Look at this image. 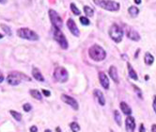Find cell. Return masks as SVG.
I'll list each match as a JSON object with an SVG mask.
<instances>
[{
	"label": "cell",
	"mask_w": 156,
	"mask_h": 132,
	"mask_svg": "<svg viewBox=\"0 0 156 132\" xmlns=\"http://www.w3.org/2000/svg\"><path fill=\"white\" fill-rule=\"evenodd\" d=\"M84 12L87 16L88 17H92L94 15V9L88 6H84Z\"/></svg>",
	"instance_id": "obj_23"
},
{
	"label": "cell",
	"mask_w": 156,
	"mask_h": 132,
	"mask_svg": "<svg viewBox=\"0 0 156 132\" xmlns=\"http://www.w3.org/2000/svg\"><path fill=\"white\" fill-rule=\"evenodd\" d=\"M80 23L82 24V25H84V26H88L90 24V19H88L87 17H84V16H82V17H80Z\"/></svg>",
	"instance_id": "obj_27"
},
{
	"label": "cell",
	"mask_w": 156,
	"mask_h": 132,
	"mask_svg": "<svg viewBox=\"0 0 156 132\" xmlns=\"http://www.w3.org/2000/svg\"><path fill=\"white\" fill-rule=\"evenodd\" d=\"M99 79H100V83L103 86L104 89L108 90L109 89V79L107 78V75L104 73V72H100L99 73Z\"/></svg>",
	"instance_id": "obj_12"
},
{
	"label": "cell",
	"mask_w": 156,
	"mask_h": 132,
	"mask_svg": "<svg viewBox=\"0 0 156 132\" xmlns=\"http://www.w3.org/2000/svg\"><path fill=\"white\" fill-rule=\"evenodd\" d=\"M109 75H110V78L112 79L117 84L119 82V75H118V70H117V67H116V66H114V65L110 66V68H109Z\"/></svg>",
	"instance_id": "obj_13"
},
{
	"label": "cell",
	"mask_w": 156,
	"mask_h": 132,
	"mask_svg": "<svg viewBox=\"0 0 156 132\" xmlns=\"http://www.w3.org/2000/svg\"><path fill=\"white\" fill-rule=\"evenodd\" d=\"M152 108H153V111H154V112L156 113V95H154V97H153Z\"/></svg>",
	"instance_id": "obj_30"
},
{
	"label": "cell",
	"mask_w": 156,
	"mask_h": 132,
	"mask_svg": "<svg viewBox=\"0 0 156 132\" xmlns=\"http://www.w3.org/2000/svg\"><path fill=\"white\" fill-rule=\"evenodd\" d=\"M44 132H52V131H51L50 129H46V130H45V131H44Z\"/></svg>",
	"instance_id": "obj_40"
},
{
	"label": "cell",
	"mask_w": 156,
	"mask_h": 132,
	"mask_svg": "<svg viewBox=\"0 0 156 132\" xmlns=\"http://www.w3.org/2000/svg\"><path fill=\"white\" fill-rule=\"evenodd\" d=\"M57 131H58V132H62V131L60 130V128H59V127H57Z\"/></svg>",
	"instance_id": "obj_39"
},
{
	"label": "cell",
	"mask_w": 156,
	"mask_h": 132,
	"mask_svg": "<svg viewBox=\"0 0 156 132\" xmlns=\"http://www.w3.org/2000/svg\"><path fill=\"white\" fill-rule=\"evenodd\" d=\"M29 94H30V95L32 97H34L35 99H37V100H40V101L42 100V95H41V94L40 93L39 90H30Z\"/></svg>",
	"instance_id": "obj_21"
},
{
	"label": "cell",
	"mask_w": 156,
	"mask_h": 132,
	"mask_svg": "<svg viewBox=\"0 0 156 132\" xmlns=\"http://www.w3.org/2000/svg\"><path fill=\"white\" fill-rule=\"evenodd\" d=\"M53 37L54 39L55 40L58 45L61 46L62 49H67L69 47V43H68V41H67L65 35L61 32L60 29H58V28H53Z\"/></svg>",
	"instance_id": "obj_6"
},
{
	"label": "cell",
	"mask_w": 156,
	"mask_h": 132,
	"mask_svg": "<svg viewBox=\"0 0 156 132\" xmlns=\"http://www.w3.org/2000/svg\"><path fill=\"white\" fill-rule=\"evenodd\" d=\"M151 131L152 132H156V124H153L151 127Z\"/></svg>",
	"instance_id": "obj_36"
},
{
	"label": "cell",
	"mask_w": 156,
	"mask_h": 132,
	"mask_svg": "<svg viewBox=\"0 0 156 132\" xmlns=\"http://www.w3.org/2000/svg\"><path fill=\"white\" fill-rule=\"evenodd\" d=\"M109 36L110 38L112 39L114 42H120L122 41V37H123V31H122L121 28L117 25V24H114L110 27L109 28Z\"/></svg>",
	"instance_id": "obj_5"
},
{
	"label": "cell",
	"mask_w": 156,
	"mask_h": 132,
	"mask_svg": "<svg viewBox=\"0 0 156 132\" xmlns=\"http://www.w3.org/2000/svg\"><path fill=\"white\" fill-rule=\"evenodd\" d=\"M23 108H24V111L26 112H29L31 109H32V106L29 103H26V104L23 105Z\"/></svg>",
	"instance_id": "obj_29"
},
{
	"label": "cell",
	"mask_w": 156,
	"mask_h": 132,
	"mask_svg": "<svg viewBox=\"0 0 156 132\" xmlns=\"http://www.w3.org/2000/svg\"><path fill=\"white\" fill-rule=\"evenodd\" d=\"M3 38V35L1 34V33H0V39H2Z\"/></svg>",
	"instance_id": "obj_41"
},
{
	"label": "cell",
	"mask_w": 156,
	"mask_h": 132,
	"mask_svg": "<svg viewBox=\"0 0 156 132\" xmlns=\"http://www.w3.org/2000/svg\"><path fill=\"white\" fill-rule=\"evenodd\" d=\"M23 79H26V80H27V81L31 80L27 75H26L24 74L19 73V72H16V73L13 72V73H10L8 75L7 82L9 85H12V86H17V85H19L21 83V80Z\"/></svg>",
	"instance_id": "obj_4"
},
{
	"label": "cell",
	"mask_w": 156,
	"mask_h": 132,
	"mask_svg": "<svg viewBox=\"0 0 156 132\" xmlns=\"http://www.w3.org/2000/svg\"><path fill=\"white\" fill-rule=\"evenodd\" d=\"M49 17L54 28L60 29L63 26V21L60 15L54 9H49Z\"/></svg>",
	"instance_id": "obj_8"
},
{
	"label": "cell",
	"mask_w": 156,
	"mask_h": 132,
	"mask_svg": "<svg viewBox=\"0 0 156 132\" xmlns=\"http://www.w3.org/2000/svg\"><path fill=\"white\" fill-rule=\"evenodd\" d=\"M17 35L25 40L28 41H38L40 39L39 35L35 31H33L27 28H21L17 30Z\"/></svg>",
	"instance_id": "obj_3"
},
{
	"label": "cell",
	"mask_w": 156,
	"mask_h": 132,
	"mask_svg": "<svg viewBox=\"0 0 156 132\" xmlns=\"http://www.w3.org/2000/svg\"><path fill=\"white\" fill-rule=\"evenodd\" d=\"M32 75H33V78H34L36 80H38V81H41V82H43L44 81L43 75H41V73L40 72V70L38 68H33V70H32Z\"/></svg>",
	"instance_id": "obj_17"
},
{
	"label": "cell",
	"mask_w": 156,
	"mask_h": 132,
	"mask_svg": "<svg viewBox=\"0 0 156 132\" xmlns=\"http://www.w3.org/2000/svg\"><path fill=\"white\" fill-rule=\"evenodd\" d=\"M119 107H120V109H121V112H123L125 115H131V113H132V109H131V108L129 107V105L126 103V102H124V101H122V102H120L119 103Z\"/></svg>",
	"instance_id": "obj_16"
},
{
	"label": "cell",
	"mask_w": 156,
	"mask_h": 132,
	"mask_svg": "<svg viewBox=\"0 0 156 132\" xmlns=\"http://www.w3.org/2000/svg\"><path fill=\"white\" fill-rule=\"evenodd\" d=\"M144 61L147 65H151L154 62V57L150 52H147L144 56Z\"/></svg>",
	"instance_id": "obj_19"
},
{
	"label": "cell",
	"mask_w": 156,
	"mask_h": 132,
	"mask_svg": "<svg viewBox=\"0 0 156 132\" xmlns=\"http://www.w3.org/2000/svg\"><path fill=\"white\" fill-rule=\"evenodd\" d=\"M54 79L58 82L64 83L69 79V73L64 67H57L54 71Z\"/></svg>",
	"instance_id": "obj_7"
},
{
	"label": "cell",
	"mask_w": 156,
	"mask_h": 132,
	"mask_svg": "<svg viewBox=\"0 0 156 132\" xmlns=\"http://www.w3.org/2000/svg\"><path fill=\"white\" fill-rule=\"evenodd\" d=\"M70 8H71V10L73 12V14H75V15H80L81 14V12H80V9H78L73 3H72L71 5H70Z\"/></svg>",
	"instance_id": "obj_25"
},
{
	"label": "cell",
	"mask_w": 156,
	"mask_h": 132,
	"mask_svg": "<svg viewBox=\"0 0 156 132\" xmlns=\"http://www.w3.org/2000/svg\"><path fill=\"white\" fill-rule=\"evenodd\" d=\"M135 3L137 4V5H140L141 4V0H135Z\"/></svg>",
	"instance_id": "obj_37"
},
{
	"label": "cell",
	"mask_w": 156,
	"mask_h": 132,
	"mask_svg": "<svg viewBox=\"0 0 156 132\" xmlns=\"http://www.w3.org/2000/svg\"><path fill=\"white\" fill-rule=\"evenodd\" d=\"M42 94L45 95L46 97H49L51 95V93L49 91H46V90H42Z\"/></svg>",
	"instance_id": "obj_32"
},
{
	"label": "cell",
	"mask_w": 156,
	"mask_h": 132,
	"mask_svg": "<svg viewBox=\"0 0 156 132\" xmlns=\"http://www.w3.org/2000/svg\"><path fill=\"white\" fill-rule=\"evenodd\" d=\"M111 132H113V130H111Z\"/></svg>",
	"instance_id": "obj_42"
},
{
	"label": "cell",
	"mask_w": 156,
	"mask_h": 132,
	"mask_svg": "<svg viewBox=\"0 0 156 132\" xmlns=\"http://www.w3.org/2000/svg\"><path fill=\"white\" fill-rule=\"evenodd\" d=\"M94 4L108 12H118L120 8L119 3L112 0H92Z\"/></svg>",
	"instance_id": "obj_2"
},
{
	"label": "cell",
	"mask_w": 156,
	"mask_h": 132,
	"mask_svg": "<svg viewBox=\"0 0 156 132\" xmlns=\"http://www.w3.org/2000/svg\"><path fill=\"white\" fill-rule=\"evenodd\" d=\"M114 119L116 121V123L119 127H120L122 125V119H121V115L119 113V112L118 111V109H116V111L114 112Z\"/></svg>",
	"instance_id": "obj_22"
},
{
	"label": "cell",
	"mask_w": 156,
	"mask_h": 132,
	"mask_svg": "<svg viewBox=\"0 0 156 132\" xmlns=\"http://www.w3.org/2000/svg\"><path fill=\"white\" fill-rule=\"evenodd\" d=\"M125 127L127 132H135L136 129V121L133 116L129 115L125 121Z\"/></svg>",
	"instance_id": "obj_11"
},
{
	"label": "cell",
	"mask_w": 156,
	"mask_h": 132,
	"mask_svg": "<svg viewBox=\"0 0 156 132\" xmlns=\"http://www.w3.org/2000/svg\"><path fill=\"white\" fill-rule=\"evenodd\" d=\"M7 2V0H0V3H3V4H5Z\"/></svg>",
	"instance_id": "obj_38"
},
{
	"label": "cell",
	"mask_w": 156,
	"mask_h": 132,
	"mask_svg": "<svg viewBox=\"0 0 156 132\" xmlns=\"http://www.w3.org/2000/svg\"><path fill=\"white\" fill-rule=\"evenodd\" d=\"M139 132H146V128H145L143 124H141L140 127H139Z\"/></svg>",
	"instance_id": "obj_34"
},
{
	"label": "cell",
	"mask_w": 156,
	"mask_h": 132,
	"mask_svg": "<svg viewBox=\"0 0 156 132\" xmlns=\"http://www.w3.org/2000/svg\"><path fill=\"white\" fill-rule=\"evenodd\" d=\"M127 37L135 42H138L140 40V35L138 34V32L133 30V29H128L127 30Z\"/></svg>",
	"instance_id": "obj_15"
},
{
	"label": "cell",
	"mask_w": 156,
	"mask_h": 132,
	"mask_svg": "<svg viewBox=\"0 0 156 132\" xmlns=\"http://www.w3.org/2000/svg\"><path fill=\"white\" fill-rule=\"evenodd\" d=\"M61 100L65 104L71 106L74 109V111H78V109H79V105H78L77 101L75 100L73 97H72L70 95H67V94H62L61 95Z\"/></svg>",
	"instance_id": "obj_9"
},
{
	"label": "cell",
	"mask_w": 156,
	"mask_h": 132,
	"mask_svg": "<svg viewBox=\"0 0 156 132\" xmlns=\"http://www.w3.org/2000/svg\"><path fill=\"white\" fill-rule=\"evenodd\" d=\"M133 87L135 88V90H136V91H137V92H138V96H139L140 98H142V93H141V91H140V90L138 89L137 87H136L135 85H133Z\"/></svg>",
	"instance_id": "obj_31"
},
{
	"label": "cell",
	"mask_w": 156,
	"mask_h": 132,
	"mask_svg": "<svg viewBox=\"0 0 156 132\" xmlns=\"http://www.w3.org/2000/svg\"><path fill=\"white\" fill-rule=\"evenodd\" d=\"M127 67H128V73H129V76H130V78L132 79H133V80H137L138 79V75H137L136 72L135 71V69L132 67V65L129 62L127 64Z\"/></svg>",
	"instance_id": "obj_18"
},
{
	"label": "cell",
	"mask_w": 156,
	"mask_h": 132,
	"mask_svg": "<svg viewBox=\"0 0 156 132\" xmlns=\"http://www.w3.org/2000/svg\"><path fill=\"white\" fill-rule=\"evenodd\" d=\"M70 127H71V129H72L73 132H78V131L80 130V126L78 125L76 122L71 123V124H70Z\"/></svg>",
	"instance_id": "obj_26"
},
{
	"label": "cell",
	"mask_w": 156,
	"mask_h": 132,
	"mask_svg": "<svg viewBox=\"0 0 156 132\" xmlns=\"http://www.w3.org/2000/svg\"><path fill=\"white\" fill-rule=\"evenodd\" d=\"M9 113L12 114V116L16 120V121H22V114L20 113V112H15V111H10L9 112Z\"/></svg>",
	"instance_id": "obj_24"
},
{
	"label": "cell",
	"mask_w": 156,
	"mask_h": 132,
	"mask_svg": "<svg viewBox=\"0 0 156 132\" xmlns=\"http://www.w3.org/2000/svg\"><path fill=\"white\" fill-rule=\"evenodd\" d=\"M128 13L132 17H136L139 13V9L136 6H131L128 9Z\"/></svg>",
	"instance_id": "obj_20"
},
{
	"label": "cell",
	"mask_w": 156,
	"mask_h": 132,
	"mask_svg": "<svg viewBox=\"0 0 156 132\" xmlns=\"http://www.w3.org/2000/svg\"><path fill=\"white\" fill-rule=\"evenodd\" d=\"M93 94H94V96L97 98L99 104L101 105V106H105V98L104 96V94L101 91H100V90H98V89L94 90Z\"/></svg>",
	"instance_id": "obj_14"
},
{
	"label": "cell",
	"mask_w": 156,
	"mask_h": 132,
	"mask_svg": "<svg viewBox=\"0 0 156 132\" xmlns=\"http://www.w3.org/2000/svg\"><path fill=\"white\" fill-rule=\"evenodd\" d=\"M3 81H4V75L0 73V83H2Z\"/></svg>",
	"instance_id": "obj_35"
},
{
	"label": "cell",
	"mask_w": 156,
	"mask_h": 132,
	"mask_svg": "<svg viewBox=\"0 0 156 132\" xmlns=\"http://www.w3.org/2000/svg\"><path fill=\"white\" fill-rule=\"evenodd\" d=\"M88 55L90 59L95 61H102L106 58V52L102 46L98 45H94L88 49Z\"/></svg>",
	"instance_id": "obj_1"
},
{
	"label": "cell",
	"mask_w": 156,
	"mask_h": 132,
	"mask_svg": "<svg viewBox=\"0 0 156 132\" xmlns=\"http://www.w3.org/2000/svg\"><path fill=\"white\" fill-rule=\"evenodd\" d=\"M67 27H68L69 30L71 31V33L73 36L78 37L80 35V30H79V28H78V27L76 26L75 22L73 18H69L68 20H67Z\"/></svg>",
	"instance_id": "obj_10"
},
{
	"label": "cell",
	"mask_w": 156,
	"mask_h": 132,
	"mask_svg": "<svg viewBox=\"0 0 156 132\" xmlns=\"http://www.w3.org/2000/svg\"><path fill=\"white\" fill-rule=\"evenodd\" d=\"M29 130H30V132H37L38 131V127L36 126H33V127H30Z\"/></svg>",
	"instance_id": "obj_33"
},
{
	"label": "cell",
	"mask_w": 156,
	"mask_h": 132,
	"mask_svg": "<svg viewBox=\"0 0 156 132\" xmlns=\"http://www.w3.org/2000/svg\"><path fill=\"white\" fill-rule=\"evenodd\" d=\"M1 28H2V29L6 32V34H8V35H12V29H10L8 26H6V25H1Z\"/></svg>",
	"instance_id": "obj_28"
}]
</instances>
